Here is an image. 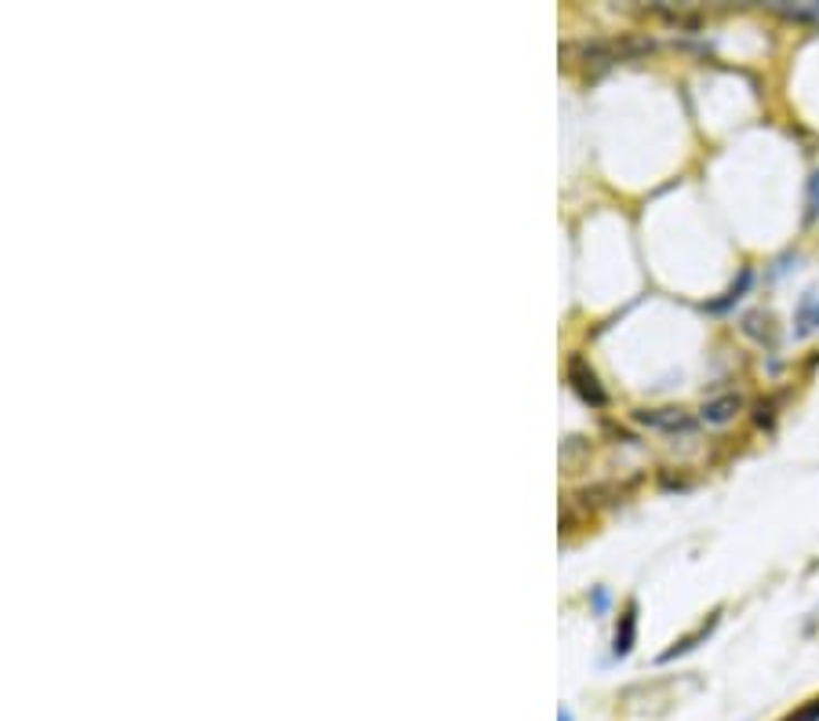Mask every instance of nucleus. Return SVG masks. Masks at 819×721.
I'll return each mask as SVG.
<instances>
[{
  "label": "nucleus",
  "mask_w": 819,
  "mask_h": 721,
  "mask_svg": "<svg viewBox=\"0 0 819 721\" xmlns=\"http://www.w3.org/2000/svg\"><path fill=\"white\" fill-rule=\"evenodd\" d=\"M634 419L655 433H689L696 427V419L685 408H641V412H634Z\"/></svg>",
  "instance_id": "nucleus-1"
},
{
  "label": "nucleus",
  "mask_w": 819,
  "mask_h": 721,
  "mask_svg": "<svg viewBox=\"0 0 819 721\" xmlns=\"http://www.w3.org/2000/svg\"><path fill=\"white\" fill-rule=\"evenodd\" d=\"M568 383H573V390H576L587 405H594V408H601V405H605L601 383H598V376H594V368H590L582 357H573V360H568Z\"/></svg>",
  "instance_id": "nucleus-2"
},
{
  "label": "nucleus",
  "mask_w": 819,
  "mask_h": 721,
  "mask_svg": "<svg viewBox=\"0 0 819 721\" xmlns=\"http://www.w3.org/2000/svg\"><path fill=\"white\" fill-rule=\"evenodd\" d=\"M819 332V289H809L794 306V339H809Z\"/></svg>",
  "instance_id": "nucleus-3"
},
{
  "label": "nucleus",
  "mask_w": 819,
  "mask_h": 721,
  "mask_svg": "<svg viewBox=\"0 0 819 721\" xmlns=\"http://www.w3.org/2000/svg\"><path fill=\"white\" fill-rule=\"evenodd\" d=\"M634 641H638V605L630 602L623 608V616H619V627H616V638H612L616 660H627V656L634 652Z\"/></svg>",
  "instance_id": "nucleus-4"
},
{
  "label": "nucleus",
  "mask_w": 819,
  "mask_h": 721,
  "mask_svg": "<svg viewBox=\"0 0 819 721\" xmlns=\"http://www.w3.org/2000/svg\"><path fill=\"white\" fill-rule=\"evenodd\" d=\"M743 408V397L739 394H725V397H714V401H706L700 408V419L706 422V427H725V422H732L739 416Z\"/></svg>",
  "instance_id": "nucleus-5"
},
{
  "label": "nucleus",
  "mask_w": 819,
  "mask_h": 721,
  "mask_svg": "<svg viewBox=\"0 0 819 721\" xmlns=\"http://www.w3.org/2000/svg\"><path fill=\"white\" fill-rule=\"evenodd\" d=\"M717 619H722V613H714L711 619H706V624H700L696 630H692V634H689V638H681V641H674V649H666V652L660 656V663H670V660H678V656H685V652H692V649H696V645H700V641H706V638H711V634H714V627H717Z\"/></svg>",
  "instance_id": "nucleus-6"
},
{
  "label": "nucleus",
  "mask_w": 819,
  "mask_h": 721,
  "mask_svg": "<svg viewBox=\"0 0 819 721\" xmlns=\"http://www.w3.org/2000/svg\"><path fill=\"white\" fill-rule=\"evenodd\" d=\"M743 332H747L750 339H758V343H773V317L762 314V310H754V314L743 317Z\"/></svg>",
  "instance_id": "nucleus-7"
},
{
  "label": "nucleus",
  "mask_w": 819,
  "mask_h": 721,
  "mask_svg": "<svg viewBox=\"0 0 819 721\" xmlns=\"http://www.w3.org/2000/svg\"><path fill=\"white\" fill-rule=\"evenodd\" d=\"M747 284H750V270H743V273H739V284H732V289L725 292V300H722V303H714L711 310H725L728 303H736V300H739V295H743V292H747Z\"/></svg>",
  "instance_id": "nucleus-8"
},
{
  "label": "nucleus",
  "mask_w": 819,
  "mask_h": 721,
  "mask_svg": "<svg viewBox=\"0 0 819 721\" xmlns=\"http://www.w3.org/2000/svg\"><path fill=\"white\" fill-rule=\"evenodd\" d=\"M590 605H594V613L605 616V613H608V591H605V587L594 591V594H590Z\"/></svg>",
  "instance_id": "nucleus-9"
},
{
  "label": "nucleus",
  "mask_w": 819,
  "mask_h": 721,
  "mask_svg": "<svg viewBox=\"0 0 819 721\" xmlns=\"http://www.w3.org/2000/svg\"><path fill=\"white\" fill-rule=\"evenodd\" d=\"M809 205H812V216H819V171H816L812 182H809Z\"/></svg>",
  "instance_id": "nucleus-10"
},
{
  "label": "nucleus",
  "mask_w": 819,
  "mask_h": 721,
  "mask_svg": "<svg viewBox=\"0 0 819 721\" xmlns=\"http://www.w3.org/2000/svg\"><path fill=\"white\" fill-rule=\"evenodd\" d=\"M557 721H576V718H573V711H568V707H561V711H557Z\"/></svg>",
  "instance_id": "nucleus-11"
}]
</instances>
